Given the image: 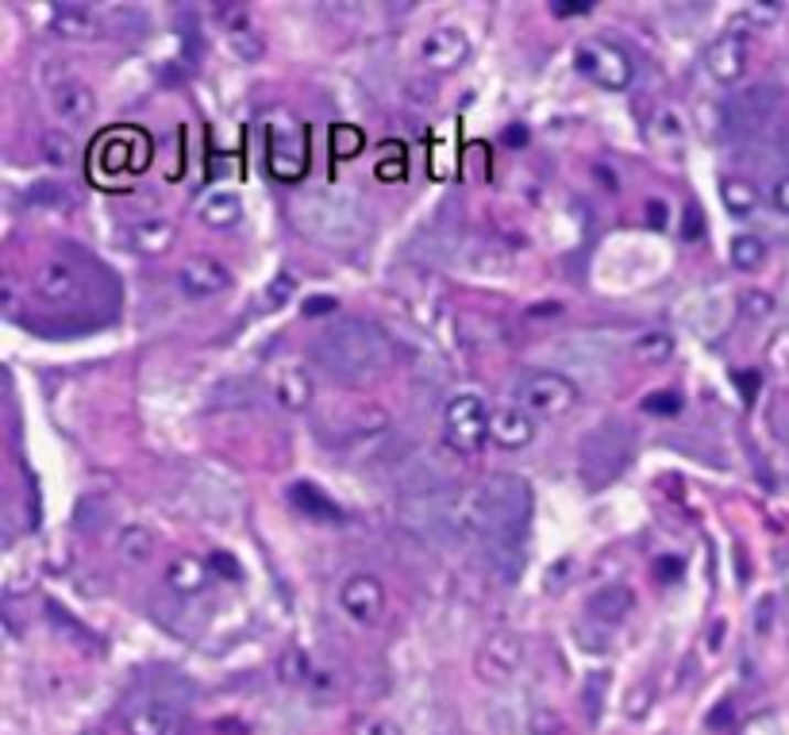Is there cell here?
<instances>
[{"label":"cell","instance_id":"1","mask_svg":"<svg viewBox=\"0 0 789 735\" xmlns=\"http://www.w3.org/2000/svg\"><path fill=\"white\" fill-rule=\"evenodd\" d=\"M312 363L339 381H370L393 366V343L363 316H339L309 343Z\"/></svg>","mask_w":789,"mask_h":735},{"label":"cell","instance_id":"2","mask_svg":"<svg viewBox=\"0 0 789 735\" xmlns=\"http://www.w3.org/2000/svg\"><path fill=\"white\" fill-rule=\"evenodd\" d=\"M401 520L417 531L424 543L458 547L482 543L486 536V516H482L478 489H435V493H409L401 500Z\"/></svg>","mask_w":789,"mask_h":735},{"label":"cell","instance_id":"3","mask_svg":"<svg viewBox=\"0 0 789 735\" xmlns=\"http://www.w3.org/2000/svg\"><path fill=\"white\" fill-rule=\"evenodd\" d=\"M293 224L309 239L324 247H355L366 236V216L350 193L339 190H309L289 205Z\"/></svg>","mask_w":789,"mask_h":735},{"label":"cell","instance_id":"4","mask_svg":"<svg viewBox=\"0 0 789 735\" xmlns=\"http://www.w3.org/2000/svg\"><path fill=\"white\" fill-rule=\"evenodd\" d=\"M482 516H486V536L482 543H528V523H531V486L520 474H489L478 486Z\"/></svg>","mask_w":789,"mask_h":735},{"label":"cell","instance_id":"5","mask_svg":"<svg viewBox=\"0 0 789 735\" xmlns=\"http://www.w3.org/2000/svg\"><path fill=\"white\" fill-rule=\"evenodd\" d=\"M631 455H636V435H631L628 424L620 420H605L597 424L577 447V478H582L585 489H608L624 471L631 466Z\"/></svg>","mask_w":789,"mask_h":735},{"label":"cell","instance_id":"6","mask_svg":"<svg viewBox=\"0 0 789 735\" xmlns=\"http://www.w3.org/2000/svg\"><path fill=\"white\" fill-rule=\"evenodd\" d=\"M266 166L278 182H296L309 170V131L296 116L273 112L266 120Z\"/></svg>","mask_w":789,"mask_h":735},{"label":"cell","instance_id":"7","mask_svg":"<svg viewBox=\"0 0 789 735\" xmlns=\"http://www.w3.org/2000/svg\"><path fill=\"white\" fill-rule=\"evenodd\" d=\"M782 105V89L770 82L744 85L739 93H732L724 105V139H755L770 123V116Z\"/></svg>","mask_w":789,"mask_h":735},{"label":"cell","instance_id":"8","mask_svg":"<svg viewBox=\"0 0 789 735\" xmlns=\"http://www.w3.org/2000/svg\"><path fill=\"white\" fill-rule=\"evenodd\" d=\"M108 278L105 270H100L97 262L89 266V270H77L74 262H46L43 270L35 273V293L39 301H46L51 309H62L69 312V316H82L85 309H89V281H100Z\"/></svg>","mask_w":789,"mask_h":735},{"label":"cell","instance_id":"9","mask_svg":"<svg viewBox=\"0 0 789 735\" xmlns=\"http://www.w3.org/2000/svg\"><path fill=\"white\" fill-rule=\"evenodd\" d=\"M574 66L577 74L585 77V82L601 85V89L608 93H620L631 85V58L624 46H616L613 39H585V43H577L574 51Z\"/></svg>","mask_w":789,"mask_h":735},{"label":"cell","instance_id":"10","mask_svg":"<svg viewBox=\"0 0 789 735\" xmlns=\"http://www.w3.org/2000/svg\"><path fill=\"white\" fill-rule=\"evenodd\" d=\"M517 404L531 417H566L577 404V386L559 370H531L517 381Z\"/></svg>","mask_w":789,"mask_h":735},{"label":"cell","instance_id":"11","mask_svg":"<svg viewBox=\"0 0 789 735\" xmlns=\"http://www.w3.org/2000/svg\"><path fill=\"white\" fill-rule=\"evenodd\" d=\"M443 435H447L451 451L458 455H478L482 443L489 440V409L478 393H458L447 401L443 412Z\"/></svg>","mask_w":789,"mask_h":735},{"label":"cell","instance_id":"12","mask_svg":"<svg viewBox=\"0 0 789 735\" xmlns=\"http://www.w3.org/2000/svg\"><path fill=\"white\" fill-rule=\"evenodd\" d=\"M151 162V139L139 128H112L100 136L97 154H93V166L105 177H120V174H139Z\"/></svg>","mask_w":789,"mask_h":735},{"label":"cell","instance_id":"13","mask_svg":"<svg viewBox=\"0 0 789 735\" xmlns=\"http://www.w3.org/2000/svg\"><path fill=\"white\" fill-rule=\"evenodd\" d=\"M177 285H182V293L190 296V301H208V296L228 293V289H231V270L224 262H216V258L197 255V258H190V262L182 266V273H177Z\"/></svg>","mask_w":789,"mask_h":735},{"label":"cell","instance_id":"14","mask_svg":"<svg viewBox=\"0 0 789 735\" xmlns=\"http://www.w3.org/2000/svg\"><path fill=\"white\" fill-rule=\"evenodd\" d=\"M339 608L358 624H374L381 620V608H386V590L374 574H350L339 585Z\"/></svg>","mask_w":789,"mask_h":735},{"label":"cell","instance_id":"15","mask_svg":"<svg viewBox=\"0 0 789 735\" xmlns=\"http://www.w3.org/2000/svg\"><path fill=\"white\" fill-rule=\"evenodd\" d=\"M525 662V644L512 631H497L486 639V647L478 651V670L486 682H509Z\"/></svg>","mask_w":789,"mask_h":735},{"label":"cell","instance_id":"16","mask_svg":"<svg viewBox=\"0 0 789 735\" xmlns=\"http://www.w3.org/2000/svg\"><path fill=\"white\" fill-rule=\"evenodd\" d=\"M420 54H424L428 69H435V74H451V69H458L466 62L471 43H466V35L458 28H435V31H428L424 35Z\"/></svg>","mask_w":789,"mask_h":735},{"label":"cell","instance_id":"17","mask_svg":"<svg viewBox=\"0 0 789 735\" xmlns=\"http://www.w3.org/2000/svg\"><path fill=\"white\" fill-rule=\"evenodd\" d=\"M128 735H174L177 732V705L162 693L143 698L128 713Z\"/></svg>","mask_w":789,"mask_h":735},{"label":"cell","instance_id":"18","mask_svg":"<svg viewBox=\"0 0 789 735\" xmlns=\"http://www.w3.org/2000/svg\"><path fill=\"white\" fill-rule=\"evenodd\" d=\"M216 23H220L224 39L231 43V51L239 54V58H262V39L255 35L251 28V12H247L244 4H216L213 8Z\"/></svg>","mask_w":789,"mask_h":735},{"label":"cell","instance_id":"19","mask_svg":"<svg viewBox=\"0 0 789 735\" xmlns=\"http://www.w3.org/2000/svg\"><path fill=\"white\" fill-rule=\"evenodd\" d=\"M747 69V46L739 35H721L713 46L705 51V74L716 85H736Z\"/></svg>","mask_w":789,"mask_h":735},{"label":"cell","instance_id":"20","mask_svg":"<svg viewBox=\"0 0 789 735\" xmlns=\"http://www.w3.org/2000/svg\"><path fill=\"white\" fill-rule=\"evenodd\" d=\"M489 435H494L501 447L520 451L531 443L536 435V417L525 409V404H501V409L489 412Z\"/></svg>","mask_w":789,"mask_h":735},{"label":"cell","instance_id":"21","mask_svg":"<svg viewBox=\"0 0 789 735\" xmlns=\"http://www.w3.org/2000/svg\"><path fill=\"white\" fill-rule=\"evenodd\" d=\"M51 112L62 116V123H89L97 112V97L85 82H58L51 89Z\"/></svg>","mask_w":789,"mask_h":735},{"label":"cell","instance_id":"22","mask_svg":"<svg viewBox=\"0 0 789 735\" xmlns=\"http://www.w3.org/2000/svg\"><path fill=\"white\" fill-rule=\"evenodd\" d=\"M289 505H293L301 516H309V520L343 523V508L335 505V500L327 497L316 482H293V486H289Z\"/></svg>","mask_w":789,"mask_h":735},{"label":"cell","instance_id":"23","mask_svg":"<svg viewBox=\"0 0 789 735\" xmlns=\"http://www.w3.org/2000/svg\"><path fill=\"white\" fill-rule=\"evenodd\" d=\"M631 605H636V597H631L628 585H605V590L590 593V601H585V616L597 620V624H605V628H616V624L631 613Z\"/></svg>","mask_w":789,"mask_h":735},{"label":"cell","instance_id":"24","mask_svg":"<svg viewBox=\"0 0 789 735\" xmlns=\"http://www.w3.org/2000/svg\"><path fill=\"white\" fill-rule=\"evenodd\" d=\"M51 31L62 39H74V43H85V39L100 35V20H97V12L85 4H54Z\"/></svg>","mask_w":789,"mask_h":735},{"label":"cell","instance_id":"25","mask_svg":"<svg viewBox=\"0 0 789 735\" xmlns=\"http://www.w3.org/2000/svg\"><path fill=\"white\" fill-rule=\"evenodd\" d=\"M128 247L136 255H166L174 247V224L151 216V220H139L136 228H128Z\"/></svg>","mask_w":789,"mask_h":735},{"label":"cell","instance_id":"26","mask_svg":"<svg viewBox=\"0 0 789 735\" xmlns=\"http://www.w3.org/2000/svg\"><path fill=\"white\" fill-rule=\"evenodd\" d=\"M205 582H208L205 562L193 559V554H177V559L170 562V570H166V585L177 593V597H193V593L205 590Z\"/></svg>","mask_w":789,"mask_h":735},{"label":"cell","instance_id":"27","mask_svg":"<svg viewBox=\"0 0 789 735\" xmlns=\"http://www.w3.org/2000/svg\"><path fill=\"white\" fill-rule=\"evenodd\" d=\"M201 220L208 224V228L224 231V228H236L239 220H244V201L236 197V193H208L205 201H201Z\"/></svg>","mask_w":789,"mask_h":735},{"label":"cell","instance_id":"28","mask_svg":"<svg viewBox=\"0 0 789 735\" xmlns=\"http://www.w3.org/2000/svg\"><path fill=\"white\" fill-rule=\"evenodd\" d=\"M23 205L69 213V208H77V193L69 190L66 182H39V185H28V190H23Z\"/></svg>","mask_w":789,"mask_h":735},{"label":"cell","instance_id":"29","mask_svg":"<svg viewBox=\"0 0 789 735\" xmlns=\"http://www.w3.org/2000/svg\"><path fill=\"white\" fill-rule=\"evenodd\" d=\"M721 201L732 216H752L759 208V193L747 177H724L721 182Z\"/></svg>","mask_w":789,"mask_h":735},{"label":"cell","instance_id":"30","mask_svg":"<svg viewBox=\"0 0 789 735\" xmlns=\"http://www.w3.org/2000/svg\"><path fill=\"white\" fill-rule=\"evenodd\" d=\"M631 355H636V363H670V355H674V339H670L667 332H644L636 343H631Z\"/></svg>","mask_w":789,"mask_h":735},{"label":"cell","instance_id":"31","mask_svg":"<svg viewBox=\"0 0 789 735\" xmlns=\"http://www.w3.org/2000/svg\"><path fill=\"white\" fill-rule=\"evenodd\" d=\"M43 159L51 162V166H58V170H69L77 162V143H74V136H66V131H46L43 136Z\"/></svg>","mask_w":789,"mask_h":735},{"label":"cell","instance_id":"32","mask_svg":"<svg viewBox=\"0 0 789 735\" xmlns=\"http://www.w3.org/2000/svg\"><path fill=\"white\" fill-rule=\"evenodd\" d=\"M767 262V244H763L759 236H736L732 239V266L744 273L759 270V266Z\"/></svg>","mask_w":789,"mask_h":735},{"label":"cell","instance_id":"33","mask_svg":"<svg viewBox=\"0 0 789 735\" xmlns=\"http://www.w3.org/2000/svg\"><path fill=\"white\" fill-rule=\"evenodd\" d=\"M151 551H154V531L151 528H143V523H131V528L120 531V554H123V559L143 562V559H151Z\"/></svg>","mask_w":789,"mask_h":735},{"label":"cell","instance_id":"34","mask_svg":"<svg viewBox=\"0 0 789 735\" xmlns=\"http://www.w3.org/2000/svg\"><path fill=\"white\" fill-rule=\"evenodd\" d=\"M309 397H312V386L301 370H289V374H281L278 378V401L285 404V409H304Z\"/></svg>","mask_w":789,"mask_h":735},{"label":"cell","instance_id":"35","mask_svg":"<svg viewBox=\"0 0 789 735\" xmlns=\"http://www.w3.org/2000/svg\"><path fill=\"white\" fill-rule=\"evenodd\" d=\"M366 147L363 131L350 128V123H339V128H332V154L335 159H355L358 151Z\"/></svg>","mask_w":789,"mask_h":735},{"label":"cell","instance_id":"36","mask_svg":"<svg viewBox=\"0 0 789 735\" xmlns=\"http://www.w3.org/2000/svg\"><path fill=\"white\" fill-rule=\"evenodd\" d=\"M644 409L655 412V417H678V412H682V393H674V389H662V393L647 397Z\"/></svg>","mask_w":789,"mask_h":735},{"label":"cell","instance_id":"37","mask_svg":"<svg viewBox=\"0 0 789 735\" xmlns=\"http://www.w3.org/2000/svg\"><path fill=\"white\" fill-rule=\"evenodd\" d=\"M739 309H744L747 316L763 320V316H770V312H775V296H770V293H759V289H755V293H747L744 301H739Z\"/></svg>","mask_w":789,"mask_h":735},{"label":"cell","instance_id":"38","mask_svg":"<svg viewBox=\"0 0 789 735\" xmlns=\"http://www.w3.org/2000/svg\"><path fill=\"white\" fill-rule=\"evenodd\" d=\"M213 570L228 577V582H239V577H244V566H239V559H236V554H228V551H213Z\"/></svg>","mask_w":789,"mask_h":735},{"label":"cell","instance_id":"39","mask_svg":"<svg viewBox=\"0 0 789 735\" xmlns=\"http://www.w3.org/2000/svg\"><path fill=\"white\" fill-rule=\"evenodd\" d=\"M378 177L381 182H397V177H404V151H389L386 159L378 162Z\"/></svg>","mask_w":789,"mask_h":735},{"label":"cell","instance_id":"40","mask_svg":"<svg viewBox=\"0 0 789 735\" xmlns=\"http://www.w3.org/2000/svg\"><path fill=\"white\" fill-rule=\"evenodd\" d=\"M705 236V216H701L698 205L685 208V228H682V239H690V244H698V239Z\"/></svg>","mask_w":789,"mask_h":735},{"label":"cell","instance_id":"41","mask_svg":"<svg viewBox=\"0 0 789 735\" xmlns=\"http://www.w3.org/2000/svg\"><path fill=\"white\" fill-rule=\"evenodd\" d=\"M301 309H304V316H327V312L339 309V301H335V296H327V293H316V296H309Z\"/></svg>","mask_w":789,"mask_h":735},{"label":"cell","instance_id":"42","mask_svg":"<svg viewBox=\"0 0 789 735\" xmlns=\"http://www.w3.org/2000/svg\"><path fill=\"white\" fill-rule=\"evenodd\" d=\"M404 93H409L412 100H420V105H432L435 93H440V89H435V82H424V77H412V82L404 85Z\"/></svg>","mask_w":789,"mask_h":735},{"label":"cell","instance_id":"43","mask_svg":"<svg viewBox=\"0 0 789 735\" xmlns=\"http://www.w3.org/2000/svg\"><path fill=\"white\" fill-rule=\"evenodd\" d=\"M778 15H782V4H752V8H747V20H759V28L775 23Z\"/></svg>","mask_w":789,"mask_h":735},{"label":"cell","instance_id":"44","mask_svg":"<svg viewBox=\"0 0 789 735\" xmlns=\"http://www.w3.org/2000/svg\"><path fill=\"white\" fill-rule=\"evenodd\" d=\"M293 289H296V281L289 278V273H281V278H273V281H270V296H273V304H285L289 296H293Z\"/></svg>","mask_w":789,"mask_h":735},{"label":"cell","instance_id":"45","mask_svg":"<svg viewBox=\"0 0 789 735\" xmlns=\"http://www.w3.org/2000/svg\"><path fill=\"white\" fill-rule=\"evenodd\" d=\"M770 201H775L778 213H786V216H789V174H782L775 185H770Z\"/></svg>","mask_w":789,"mask_h":735},{"label":"cell","instance_id":"46","mask_svg":"<svg viewBox=\"0 0 789 735\" xmlns=\"http://www.w3.org/2000/svg\"><path fill=\"white\" fill-rule=\"evenodd\" d=\"M551 12L559 15V20H570V15H590V12H593V4H590V0H585V4H570V0H554Z\"/></svg>","mask_w":789,"mask_h":735},{"label":"cell","instance_id":"47","mask_svg":"<svg viewBox=\"0 0 789 735\" xmlns=\"http://www.w3.org/2000/svg\"><path fill=\"white\" fill-rule=\"evenodd\" d=\"M355 735H401V728L393 721H366Z\"/></svg>","mask_w":789,"mask_h":735},{"label":"cell","instance_id":"48","mask_svg":"<svg viewBox=\"0 0 789 735\" xmlns=\"http://www.w3.org/2000/svg\"><path fill=\"white\" fill-rule=\"evenodd\" d=\"M501 143H505V147H512V151H520V147L528 143V128H525V123H512V128L505 131Z\"/></svg>","mask_w":789,"mask_h":735},{"label":"cell","instance_id":"49","mask_svg":"<svg viewBox=\"0 0 789 735\" xmlns=\"http://www.w3.org/2000/svg\"><path fill=\"white\" fill-rule=\"evenodd\" d=\"M647 224L651 228H667V205L662 201H647Z\"/></svg>","mask_w":789,"mask_h":735},{"label":"cell","instance_id":"50","mask_svg":"<svg viewBox=\"0 0 789 735\" xmlns=\"http://www.w3.org/2000/svg\"><path fill=\"white\" fill-rule=\"evenodd\" d=\"M659 574H662V582H674V574H682V559H662Z\"/></svg>","mask_w":789,"mask_h":735},{"label":"cell","instance_id":"51","mask_svg":"<svg viewBox=\"0 0 789 735\" xmlns=\"http://www.w3.org/2000/svg\"><path fill=\"white\" fill-rule=\"evenodd\" d=\"M82 735H108V732H100V728H89V732H82Z\"/></svg>","mask_w":789,"mask_h":735}]
</instances>
